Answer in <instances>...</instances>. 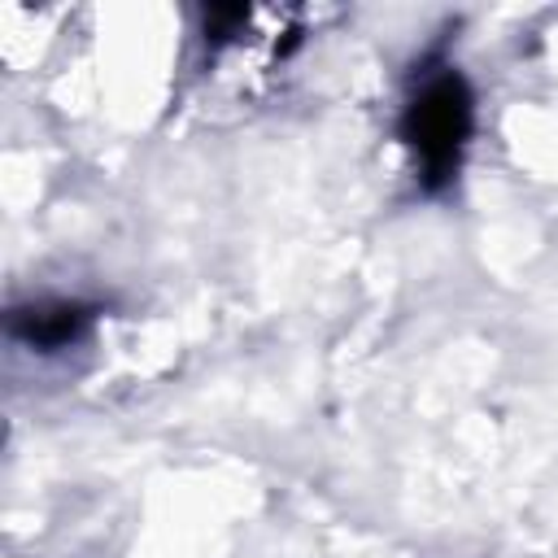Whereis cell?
Returning a JSON list of instances; mask_svg holds the SVG:
<instances>
[{
	"label": "cell",
	"mask_w": 558,
	"mask_h": 558,
	"mask_svg": "<svg viewBox=\"0 0 558 558\" xmlns=\"http://www.w3.org/2000/svg\"><path fill=\"white\" fill-rule=\"evenodd\" d=\"M475 122V96L458 70H440L423 78V87L410 96L401 113V140L414 148L423 187H445L462 161L466 135Z\"/></svg>",
	"instance_id": "obj_1"
},
{
	"label": "cell",
	"mask_w": 558,
	"mask_h": 558,
	"mask_svg": "<svg viewBox=\"0 0 558 558\" xmlns=\"http://www.w3.org/2000/svg\"><path fill=\"white\" fill-rule=\"evenodd\" d=\"M87 323H92V310L78 301H39V305H22L9 314V331L35 349H61L78 340Z\"/></svg>",
	"instance_id": "obj_2"
}]
</instances>
